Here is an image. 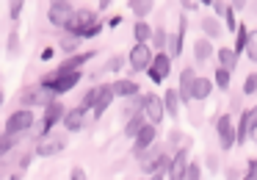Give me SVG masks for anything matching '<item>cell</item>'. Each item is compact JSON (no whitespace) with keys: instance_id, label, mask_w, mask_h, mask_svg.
<instances>
[{"instance_id":"obj_44","label":"cell","mask_w":257,"mask_h":180,"mask_svg":"<svg viewBox=\"0 0 257 180\" xmlns=\"http://www.w3.org/2000/svg\"><path fill=\"white\" fill-rule=\"evenodd\" d=\"M72 180H86V172H83L80 166H75V169H72Z\"/></svg>"},{"instance_id":"obj_1","label":"cell","mask_w":257,"mask_h":180,"mask_svg":"<svg viewBox=\"0 0 257 180\" xmlns=\"http://www.w3.org/2000/svg\"><path fill=\"white\" fill-rule=\"evenodd\" d=\"M78 80H80L78 69H61L58 67V72L47 75V78L42 80V86H45L47 92H53V95H64V92H69L72 86H78Z\"/></svg>"},{"instance_id":"obj_2","label":"cell","mask_w":257,"mask_h":180,"mask_svg":"<svg viewBox=\"0 0 257 180\" xmlns=\"http://www.w3.org/2000/svg\"><path fill=\"white\" fill-rule=\"evenodd\" d=\"M169 72H172V58H169V53H155L150 67H147L150 80L152 83H163V80L169 78Z\"/></svg>"},{"instance_id":"obj_25","label":"cell","mask_w":257,"mask_h":180,"mask_svg":"<svg viewBox=\"0 0 257 180\" xmlns=\"http://www.w3.org/2000/svg\"><path fill=\"white\" fill-rule=\"evenodd\" d=\"M127 6L133 9V14H136V17H139V20H144L147 14L152 12V0H130Z\"/></svg>"},{"instance_id":"obj_42","label":"cell","mask_w":257,"mask_h":180,"mask_svg":"<svg viewBox=\"0 0 257 180\" xmlns=\"http://www.w3.org/2000/svg\"><path fill=\"white\" fill-rule=\"evenodd\" d=\"M100 31H102V25H100V23H94V25H91V28H86L83 34H80V39H86V36H97V34H100Z\"/></svg>"},{"instance_id":"obj_51","label":"cell","mask_w":257,"mask_h":180,"mask_svg":"<svg viewBox=\"0 0 257 180\" xmlns=\"http://www.w3.org/2000/svg\"><path fill=\"white\" fill-rule=\"evenodd\" d=\"M199 6H213V0H196Z\"/></svg>"},{"instance_id":"obj_50","label":"cell","mask_w":257,"mask_h":180,"mask_svg":"<svg viewBox=\"0 0 257 180\" xmlns=\"http://www.w3.org/2000/svg\"><path fill=\"white\" fill-rule=\"evenodd\" d=\"M246 6V0H232V9H243Z\"/></svg>"},{"instance_id":"obj_19","label":"cell","mask_w":257,"mask_h":180,"mask_svg":"<svg viewBox=\"0 0 257 180\" xmlns=\"http://www.w3.org/2000/svg\"><path fill=\"white\" fill-rule=\"evenodd\" d=\"M111 92H113V97H133L141 89L136 80H116V83H111Z\"/></svg>"},{"instance_id":"obj_4","label":"cell","mask_w":257,"mask_h":180,"mask_svg":"<svg viewBox=\"0 0 257 180\" xmlns=\"http://www.w3.org/2000/svg\"><path fill=\"white\" fill-rule=\"evenodd\" d=\"M20 103H23L25 108L31 106H50L53 103V92H47L45 86H31V89H25L23 95H20Z\"/></svg>"},{"instance_id":"obj_26","label":"cell","mask_w":257,"mask_h":180,"mask_svg":"<svg viewBox=\"0 0 257 180\" xmlns=\"http://www.w3.org/2000/svg\"><path fill=\"white\" fill-rule=\"evenodd\" d=\"M235 34H238V39H235V56H240V53L246 50V42H249V28H246V25H238V31H235Z\"/></svg>"},{"instance_id":"obj_32","label":"cell","mask_w":257,"mask_h":180,"mask_svg":"<svg viewBox=\"0 0 257 180\" xmlns=\"http://www.w3.org/2000/svg\"><path fill=\"white\" fill-rule=\"evenodd\" d=\"M213 80H216V86H221V92L229 89V72H227V69L218 67V69H216V78H213Z\"/></svg>"},{"instance_id":"obj_8","label":"cell","mask_w":257,"mask_h":180,"mask_svg":"<svg viewBox=\"0 0 257 180\" xmlns=\"http://www.w3.org/2000/svg\"><path fill=\"white\" fill-rule=\"evenodd\" d=\"M144 117L150 119V125H161L163 117H166V108H163V100L158 95H147L144 97Z\"/></svg>"},{"instance_id":"obj_40","label":"cell","mask_w":257,"mask_h":180,"mask_svg":"<svg viewBox=\"0 0 257 180\" xmlns=\"http://www.w3.org/2000/svg\"><path fill=\"white\" fill-rule=\"evenodd\" d=\"M122 67H124V58L122 56H113L111 61H108V69H111V72H119Z\"/></svg>"},{"instance_id":"obj_9","label":"cell","mask_w":257,"mask_h":180,"mask_svg":"<svg viewBox=\"0 0 257 180\" xmlns=\"http://www.w3.org/2000/svg\"><path fill=\"white\" fill-rule=\"evenodd\" d=\"M61 150H67V136H50L47 133L45 139L39 141V147H36V155L50 158V155H58Z\"/></svg>"},{"instance_id":"obj_33","label":"cell","mask_w":257,"mask_h":180,"mask_svg":"<svg viewBox=\"0 0 257 180\" xmlns=\"http://www.w3.org/2000/svg\"><path fill=\"white\" fill-rule=\"evenodd\" d=\"M97 97H100V89H89V92H86V95H83V103H80V106H83L86 111H89V108H94Z\"/></svg>"},{"instance_id":"obj_46","label":"cell","mask_w":257,"mask_h":180,"mask_svg":"<svg viewBox=\"0 0 257 180\" xmlns=\"http://www.w3.org/2000/svg\"><path fill=\"white\" fill-rule=\"evenodd\" d=\"M180 3H183L185 9H196V6H199V3H194V0H180Z\"/></svg>"},{"instance_id":"obj_36","label":"cell","mask_w":257,"mask_h":180,"mask_svg":"<svg viewBox=\"0 0 257 180\" xmlns=\"http://www.w3.org/2000/svg\"><path fill=\"white\" fill-rule=\"evenodd\" d=\"M12 147H14V136H9V133H3V136H0V158L6 155V152H9V150H12Z\"/></svg>"},{"instance_id":"obj_18","label":"cell","mask_w":257,"mask_h":180,"mask_svg":"<svg viewBox=\"0 0 257 180\" xmlns=\"http://www.w3.org/2000/svg\"><path fill=\"white\" fill-rule=\"evenodd\" d=\"M216 58H218V67L227 69V72H232L235 64H238V56H235L232 47H218V50H216Z\"/></svg>"},{"instance_id":"obj_23","label":"cell","mask_w":257,"mask_h":180,"mask_svg":"<svg viewBox=\"0 0 257 180\" xmlns=\"http://www.w3.org/2000/svg\"><path fill=\"white\" fill-rule=\"evenodd\" d=\"M141 128H144V114H133V117L127 119V125H124V136H127V139H136Z\"/></svg>"},{"instance_id":"obj_37","label":"cell","mask_w":257,"mask_h":180,"mask_svg":"<svg viewBox=\"0 0 257 180\" xmlns=\"http://www.w3.org/2000/svg\"><path fill=\"white\" fill-rule=\"evenodd\" d=\"M246 125H249V133H254V130H257V106L246 111Z\"/></svg>"},{"instance_id":"obj_43","label":"cell","mask_w":257,"mask_h":180,"mask_svg":"<svg viewBox=\"0 0 257 180\" xmlns=\"http://www.w3.org/2000/svg\"><path fill=\"white\" fill-rule=\"evenodd\" d=\"M213 9H216V14H218V17H221V14L227 12V6H224L221 0H213Z\"/></svg>"},{"instance_id":"obj_47","label":"cell","mask_w":257,"mask_h":180,"mask_svg":"<svg viewBox=\"0 0 257 180\" xmlns=\"http://www.w3.org/2000/svg\"><path fill=\"white\" fill-rule=\"evenodd\" d=\"M42 58H45V61H50V58H53V50H50V47H47V50H42Z\"/></svg>"},{"instance_id":"obj_48","label":"cell","mask_w":257,"mask_h":180,"mask_svg":"<svg viewBox=\"0 0 257 180\" xmlns=\"http://www.w3.org/2000/svg\"><path fill=\"white\" fill-rule=\"evenodd\" d=\"M119 23H122V17H119V14H116V17H111V23H108V25H111V28H116Z\"/></svg>"},{"instance_id":"obj_17","label":"cell","mask_w":257,"mask_h":180,"mask_svg":"<svg viewBox=\"0 0 257 180\" xmlns=\"http://www.w3.org/2000/svg\"><path fill=\"white\" fill-rule=\"evenodd\" d=\"M213 92V80L210 78H199L196 75L191 83V100H207V95Z\"/></svg>"},{"instance_id":"obj_10","label":"cell","mask_w":257,"mask_h":180,"mask_svg":"<svg viewBox=\"0 0 257 180\" xmlns=\"http://www.w3.org/2000/svg\"><path fill=\"white\" fill-rule=\"evenodd\" d=\"M188 161H191L188 147H180L177 155L169 161V180H183L185 177V169H188Z\"/></svg>"},{"instance_id":"obj_6","label":"cell","mask_w":257,"mask_h":180,"mask_svg":"<svg viewBox=\"0 0 257 180\" xmlns=\"http://www.w3.org/2000/svg\"><path fill=\"white\" fill-rule=\"evenodd\" d=\"M31 125H34V114H31V108H20V111H14L12 117H9L6 133L17 136V133H23V130H28Z\"/></svg>"},{"instance_id":"obj_45","label":"cell","mask_w":257,"mask_h":180,"mask_svg":"<svg viewBox=\"0 0 257 180\" xmlns=\"http://www.w3.org/2000/svg\"><path fill=\"white\" fill-rule=\"evenodd\" d=\"M75 47H78V39H69V42H64V50H67V53H72Z\"/></svg>"},{"instance_id":"obj_30","label":"cell","mask_w":257,"mask_h":180,"mask_svg":"<svg viewBox=\"0 0 257 180\" xmlns=\"http://www.w3.org/2000/svg\"><path fill=\"white\" fill-rule=\"evenodd\" d=\"M183 180H202V166L196 161H188V169H185Z\"/></svg>"},{"instance_id":"obj_34","label":"cell","mask_w":257,"mask_h":180,"mask_svg":"<svg viewBox=\"0 0 257 180\" xmlns=\"http://www.w3.org/2000/svg\"><path fill=\"white\" fill-rule=\"evenodd\" d=\"M23 3L25 0H9V17L12 20H20V14H23Z\"/></svg>"},{"instance_id":"obj_29","label":"cell","mask_w":257,"mask_h":180,"mask_svg":"<svg viewBox=\"0 0 257 180\" xmlns=\"http://www.w3.org/2000/svg\"><path fill=\"white\" fill-rule=\"evenodd\" d=\"M166 39H169V36H166V31H163V28H155V31H152V42H155V50H158V53H163Z\"/></svg>"},{"instance_id":"obj_13","label":"cell","mask_w":257,"mask_h":180,"mask_svg":"<svg viewBox=\"0 0 257 180\" xmlns=\"http://www.w3.org/2000/svg\"><path fill=\"white\" fill-rule=\"evenodd\" d=\"M185 28H188V20L180 17V28L174 36H169L166 39V50H169V58H177L180 53H183V36H185Z\"/></svg>"},{"instance_id":"obj_27","label":"cell","mask_w":257,"mask_h":180,"mask_svg":"<svg viewBox=\"0 0 257 180\" xmlns=\"http://www.w3.org/2000/svg\"><path fill=\"white\" fill-rule=\"evenodd\" d=\"M150 39H152V28H150V23L139 20V23H136V42H150Z\"/></svg>"},{"instance_id":"obj_38","label":"cell","mask_w":257,"mask_h":180,"mask_svg":"<svg viewBox=\"0 0 257 180\" xmlns=\"http://www.w3.org/2000/svg\"><path fill=\"white\" fill-rule=\"evenodd\" d=\"M224 20H227V31H238V23H235V12H232V9L224 12Z\"/></svg>"},{"instance_id":"obj_22","label":"cell","mask_w":257,"mask_h":180,"mask_svg":"<svg viewBox=\"0 0 257 180\" xmlns=\"http://www.w3.org/2000/svg\"><path fill=\"white\" fill-rule=\"evenodd\" d=\"M213 56V45H210V39H196V45H194V58L196 61H207V58Z\"/></svg>"},{"instance_id":"obj_14","label":"cell","mask_w":257,"mask_h":180,"mask_svg":"<svg viewBox=\"0 0 257 180\" xmlns=\"http://www.w3.org/2000/svg\"><path fill=\"white\" fill-rule=\"evenodd\" d=\"M61 119H64V108H61V103H50V106H47V111H45V122L39 125V133H42V136H47L53 125L61 122Z\"/></svg>"},{"instance_id":"obj_21","label":"cell","mask_w":257,"mask_h":180,"mask_svg":"<svg viewBox=\"0 0 257 180\" xmlns=\"http://www.w3.org/2000/svg\"><path fill=\"white\" fill-rule=\"evenodd\" d=\"M163 108H166V114H172V117H177V114H180V95H177V89H166V95H163Z\"/></svg>"},{"instance_id":"obj_35","label":"cell","mask_w":257,"mask_h":180,"mask_svg":"<svg viewBox=\"0 0 257 180\" xmlns=\"http://www.w3.org/2000/svg\"><path fill=\"white\" fill-rule=\"evenodd\" d=\"M243 95H257V72H251L243 80Z\"/></svg>"},{"instance_id":"obj_39","label":"cell","mask_w":257,"mask_h":180,"mask_svg":"<svg viewBox=\"0 0 257 180\" xmlns=\"http://www.w3.org/2000/svg\"><path fill=\"white\" fill-rule=\"evenodd\" d=\"M20 50V36H17V31H12V36H9V53H17Z\"/></svg>"},{"instance_id":"obj_7","label":"cell","mask_w":257,"mask_h":180,"mask_svg":"<svg viewBox=\"0 0 257 180\" xmlns=\"http://www.w3.org/2000/svg\"><path fill=\"white\" fill-rule=\"evenodd\" d=\"M94 23H97L94 12H89V9H80V12H75L72 17H69V23L64 25V28H67V31H72L75 36H80L86 28H91Z\"/></svg>"},{"instance_id":"obj_15","label":"cell","mask_w":257,"mask_h":180,"mask_svg":"<svg viewBox=\"0 0 257 180\" xmlns=\"http://www.w3.org/2000/svg\"><path fill=\"white\" fill-rule=\"evenodd\" d=\"M86 117H89V111H86L83 106H78V108H72V111L64 114L61 122H64V128H67V130H80L86 125Z\"/></svg>"},{"instance_id":"obj_31","label":"cell","mask_w":257,"mask_h":180,"mask_svg":"<svg viewBox=\"0 0 257 180\" xmlns=\"http://www.w3.org/2000/svg\"><path fill=\"white\" fill-rule=\"evenodd\" d=\"M243 53L251 58V61H257V34H251V31H249V42H246V50Z\"/></svg>"},{"instance_id":"obj_49","label":"cell","mask_w":257,"mask_h":180,"mask_svg":"<svg viewBox=\"0 0 257 180\" xmlns=\"http://www.w3.org/2000/svg\"><path fill=\"white\" fill-rule=\"evenodd\" d=\"M31 163V155H23V161H20V169H25Z\"/></svg>"},{"instance_id":"obj_3","label":"cell","mask_w":257,"mask_h":180,"mask_svg":"<svg viewBox=\"0 0 257 180\" xmlns=\"http://www.w3.org/2000/svg\"><path fill=\"white\" fill-rule=\"evenodd\" d=\"M127 61H130V69H133V72H147V67H150V61H152L150 45H147V42H136L130 56H127Z\"/></svg>"},{"instance_id":"obj_24","label":"cell","mask_w":257,"mask_h":180,"mask_svg":"<svg viewBox=\"0 0 257 180\" xmlns=\"http://www.w3.org/2000/svg\"><path fill=\"white\" fill-rule=\"evenodd\" d=\"M202 31H205L207 39H218V36H221V23H218L216 17H205L202 20Z\"/></svg>"},{"instance_id":"obj_52","label":"cell","mask_w":257,"mask_h":180,"mask_svg":"<svg viewBox=\"0 0 257 180\" xmlns=\"http://www.w3.org/2000/svg\"><path fill=\"white\" fill-rule=\"evenodd\" d=\"M3 100H6V95H3V92H0V106H3Z\"/></svg>"},{"instance_id":"obj_5","label":"cell","mask_w":257,"mask_h":180,"mask_svg":"<svg viewBox=\"0 0 257 180\" xmlns=\"http://www.w3.org/2000/svg\"><path fill=\"white\" fill-rule=\"evenodd\" d=\"M72 14H75L72 3H67V0H53L50 12H47V20H50V25H56V28H64Z\"/></svg>"},{"instance_id":"obj_28","label":"cell","mask_w":257,"mask_h":180,"mask_svg":"<svg viewBox=\"0 0 257 180\" xmlns=\"http://www.w3.org/2000/svg\"><path fill=\"white\" fill-rule=\"evenodd\" d=\"M91 56H94V53H80V56H75V58H69V61H64L61 69H75V67H80V64H86Z\"/></svg>"},{"instance_id":"obj_20","label":"cell","mask_w":257,"mask_h":180,"mask_svg":"<svg viewBox=\"0 0 257 180\" xmlns=\"http://www.w3.org/2000/svg\"><path fill=\"white\" fill-rule=\"evenodd\" d=\"M111 100H113V92H111V86H100V97H97V103H94V117L100 119L102 114H105V108L111 106Z\"/></svg>"},{"instance_id":"obj_16","label":"cell","mask_w":257,"mask_h":180,"mask_svg":"<svg viewBox=\"0 0 257 180\" xmlns=\"http://www.w3.org/2000/svg\"><path fill=\"white\" fill-rule=\"evenodd\" d=\"M196 72L191 67H185L183 72H180V86H177V95H180V103H188L191 100V83H194Z\"/></svg>"},{"instance_id":"obj_11","label":"cell","mask_w":257,"mask_h":180,"mask_svg":"<svg viewBox=\"0 0 257 180\" xmlns=\"http://www.w3.org/2000/svg\"><path fill=\"white\" fill-rule=\"evenodd\" d=\"M216 133H218V144H221V150L235 147V125H232V119H229L227 114L216 122Z\"/></svg>"},{"instance_id":"obj_12","label":"cell","mask_w":257,"mask_h":180,"mask_svg":"<svg viewBox=\"0 0 257 180\" xmlns=\"http://www.w3.org/2000/svg\"><path fill=\"white\" fill-rule=\"evenodd\" d=\"M155 136H158V125H144V128L139 130V136L133 139V150H136V155H139V152H144L147 147L155 144Z\"/></svg>"},{"instance_id":"obj_41","label":"cell","mask_w":257,"mask_h":180,"mask_svg":"<svg viewBox=\"0 0 257 180\" xmlns=\"http://www.w3.org/2000/svg\"><path fill=\"white\" fill-rule=\"evenodd\" d=\"M243 180H257V158H251V161H249V172L243 174Z\"/></svg>"}]
</instances>
